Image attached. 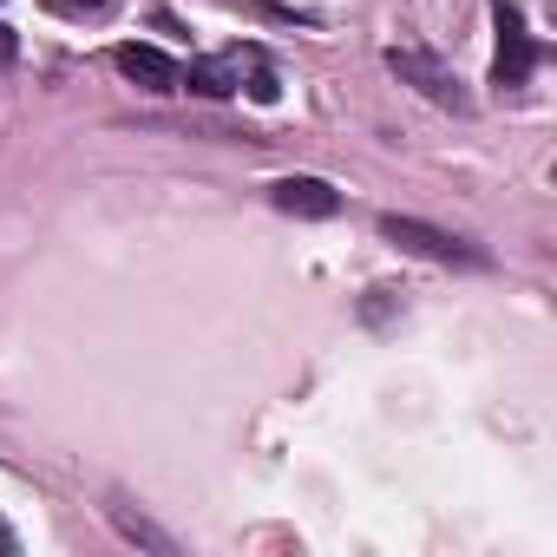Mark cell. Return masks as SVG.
<instances>
[{
  "mask_svg": "<svg viewBox=\"0 0 557 557\" xmlns=\"http://www.w3.org/2000/svg\"><path fill=\"white\" fill-rule=\"evenodd\" d=\"M492 21H498V60H492V86H524L531 79V34H524V21H518V8H492Z\"/></svg>",
  "mask_w": 557,
  "mask_h": 557,
  "instance_id": "2",
  "label": "cell"
},
{
  "mask_svg": "<svg viewBox=\"0 0 557 557\" xmlns=\"http://www.w3.org/2000/svg\"><path fill=\"white\" fill-rule=\"evenodd\" d=\"M14 60H21V40H14L8 21H0V66H14Z\"/></svg>",
  "mask_w": 557,
  "mask_h": 557,
  "instance_id": "9",
  "label": "cell"
},
{
  "mask_svg": "<svg viewBox=\"0 0 557 557\" xmlns=\"http://www.w3.org/2000/svg\"><path fill=\"white\" fill-rule=\"evenodd\" d=\"M381 236L387 243H400V249H413V256H433V262H485L479 249H466L459 236H446V230H433V223H420V216H381Z\"/></svg>",
  "mask_w": 557,
  "mask_h": 557,
  "instance_id": "1",
  "label": "cell"
},
{
  "mask_svg": "<svg viewBox=\"0 0 557 557\" xmlns=\"http://www.w3.org/2000/svg\"><path fill=\"white\" fill-rule=\"evenodd\" d=\"M269 203L289 210V216H335L342 210V190L322 184V177H283V184L269 190Z\"/></svg>",
  "mask_w": 557,
  "mask_h": 557,
  "instance_id": "5",
  "label": "cell"
},
{
  "mask_svg": "<svg viewBox=\"0 0 557 557\" xmlns=\"http://www.w3.org/2000/svg\"><path fill=\"white\" fill-rule=\"evenodd\" d=\"M387 66H394L400 79H413V86H420L433 106H453V112H466V92L453 86V73H446V66H433L426 53H400V47H394V53H387Z\"/></svg>",
  "mask_w": 557,
  "mask_h": 557,
  "instance_id": "4",
  "label": "cell"
},
{
  "mask_svg": "<svg viewBox=\"0 0 557 557\" xmlns=\"http://www.w3.org/2000/svg\"><path fill=\"white\" fill-rule=\"evenodd\" d=\"M177 86H190V92H203V99H230V92L243 86V66H236V60H190V66L177 73Z\"/></svg>",
  "mask_w": 557,
  "mask_h": 557,
  "instance_id": "6",
  "label": "cell"
},
{
  "mask_svg": "<svg viewBox=\"0 0 557 557\" xmlns=\"http://www.w3.org/2000/svg\"><path fill=\"white\" fill-rule=\"evenodd\" d=\"M112 66L132 79V86H145V92H177V60L171 53H158V47H138V40H125L119 53H112Z\"/></svg>",
  "mask_w": 557,
  "mask_h": 557,
  "instance_id": "3",
  "label": "cell"
},
{
  "mask_svg": "<svg viewBox=\"0 0 557 557\" xmlns=\"http://www.w3.org/2000/svg\"><path fill=\"white\" fill-rule=\"evenodd\" d=\"M53 14H99V8H112V0H47Z\"/></svg>",
  "mask_w": 557,
  "mask_h": 557,
  "instance_id": "8",
  "label": "cell"
},
{
  "mask_svg": "<svg viewBox=\"0 0 557 557\" xmlns=\"http://www.w3.org/2000/svg\"><path fill=\"white\" fill-rule=\"evenodd\" d=\"M275 92H283V86H275V73L256 66V73H249V99H256V106H275Z\"/></svg>",
  "mask_w": 557,
  "mask_h": 557,
  "instance_id": "7",
  "label": "cell"
}]
</instances>
